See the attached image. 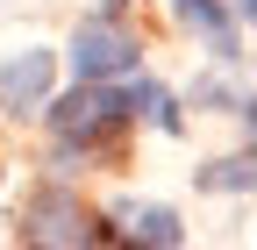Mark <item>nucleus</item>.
I'll return each instance as SVG.
<instances>
[{
    "label": "nucleus",
    "instance_id": "1",
    "mask_svg": "<svg viewBox=\"0 0 257 250\" xmlns=\"http://www.w3.org/2000/svg\"><path fill=\"white\" fill-rule=\"evenodd\" d=\"M136 114V86H100V79H79L64 100L50 107V129H57V143H100V136H114L121 121Z\"/></svg>",
    "mask_w": 257,
    "mask_h": 250
},
{
    "label": "nucleus",
    "instance_id": "2",
    "mask_svg": "<svg viewBox=\"0 0 257 250\" xmlns=\"http://www.w3.org/2000/svg\"><path fill=\"white\" fill-rule=\"evenodd\" d=\"M72 72H79V79H121V72H136V36L114 29V22H79Z\"/></svg>",
    "mask_w": 257,
    "mask_h": 250
},
{
    "label": "nucleus",
    "instance_id": "3",
    "mask_svg": "<svg viewBox=\"0 0 257 250\" xmlns=\"http://www.w3.org/2000/svg\"><path fill=\"white\" fill-rule=\"evenodd\" d=\"M50 93V50H22L15 65H0V100L8 107H43Z\"/></svg>",
    "mask_w": 257,
    "mask_h": 250
},
{
    "label": "nucleus",
    "instance_id": "4",
    "mask_svg": "<svg viewBox=\"0 0 257 250\" xmlns=\"http://www.w3.org/2000/svg\"><path fill=\"white\" fill-rule=\"evenodd\" d=\"M29 243H79L86 222H79V200H64V193H43L36 207H29V222H22Z\"/></svg>",
    "mask_w": 257,
    "mask_h": 250
},
{
    "label": "nucleus",
    "instance_id": "5",
    "mask_svg": "<svg viewBox=\"0 0 257 250\" xmlns=\"http://www.w3.org/2000/svg\"><path fill=\"white\" fill-rule=\"evenodd\" d=\"M121 222H128V236H143V243H186V229H179V214L172 207H121Z\"/></svg>",
    "mask_w": 257,
    "mask_h": 250
},
{
    "label": "nucleus",
    "instance_id": "6",
    "mask_svg": "<svg viewBox=\"0 0 257 250\" xmlns=\"http://www.w3.org/2000/svg\"><path fill=\"white\" fill-rule=\"evenodd\" d=\"M172 8H179V15H186L193 29H200V36H207L214 50H229V15H221L214 0H172Z\"/></svg>",
    "mask_w": 257,
    "mask_h": 250
},
{
    "label": "nucleus",
    "instance_id": "7",
    "mask_svg": "<svg viewBox=\"0 0 257 250\" xmlns=\"http://www.w3.org/2000/svg\"><path fill=\"white\" fill-rule=\"evenodd\" d=\"M200 186H214V193H229V186H257V165L250 158H229V165H207Z\"/></svg>",
    "mask_w": 257,
    "mask_h": 250
},
{
    "label": "nucleus",
    "instance_id": "8",
    "mask_svg": "<svg viewBox=\"0 0 257 250\" xmlns=\"http://www.w3.org/2000/svg\"><path fill=\"white\" fill-rule=\"evenodd\" d=\"M236 15H243V22H257V0H236Z\"/></svg>",
    "mask_w": 257,
    "mask_h": 250
},
{
    "label": "nucleus",
    "instance_id": "9",
    "mask_svg": "<svg viewBox=\"0 0 257 250\" xmlns=\"http://www.w3.org/2000/svg\"><path fill=\"white\" fill-rule=\"evenodd\" d=\"M250 121H257V100H250Z\"/></svg>",
    "mask_w": 257,
    "mask_h": 250
}]
</instances>
